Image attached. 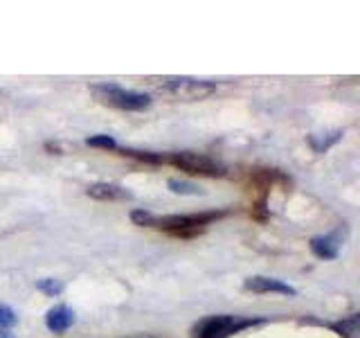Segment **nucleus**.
<instances>
[{"label": "nucleus", "mask_w": 360, "mask_h": 338, "mask_svg": "<svg viewBox=\"0 0 360 338\" xmlns=\"http://www.w3.org/2000/svg\"><path fill=\"white\" fill-rule=\"evenodd\" d=\"M223 216V212H203V214H167V216H158L153 214L151 228H160L167 230L176 237H192L199 235V232L205 230V225L210 221Z\"/></svg>", "instance_id": "f257e3e1"}, {"label": "nucleus", "mask_w": 360, "mask_h": 338, "mask_svg": "<svg viewBox=\"0 0 360 338\" xmlns=\"http://www.w3.org/2000/svg\"><path fill=\"white\" fill-rule=\"evenodd\" d=\"M93 95L97 102L106 104V106L120 109V111H144L151 106V98L144 93H135V91H126L117 84H95Z\"/></svg>", "instance_id": "f03ea898"}, {"label": "nucleus", "mask_w": 360, "mask_h": 338, "mask_svg": "<svg viewBox=\"0 0 360 338\" xmlns=\"http://www.w3.org/2000/svg\"><path fill=\"white\" fill-rule=\"evenodd\" d=\"M261 323L259 318H241V316H210L194 327L196 338H230L245 327Z\"/></svg>", "instance_id": "7ed1b4c3"}, {"label": "nucleus", "mask_w": 360, "mask_h": 338, "mask_svg": "<svg viewBox=\"0 0 360 338\" xmlns=\"http://www.w3.org/2000/svg\"><path fill=\"white\" fill-rule=\"evenodd\" d=\"M162 91L171 95L174 100L199 102V100L210 98V95H214L216 84L203 82V79H192V77H169L162 82Z\"/></svg>", "instance_id": "20e7f679"}, {"label": "nucleus", "mask_w": 360, "mask_h": 338, "mask_svg": "<svg viewBox=\"0 0 360 338\" xmlns=\"http://www.w3.org/2000/svg\"><path fill=\"white\" fill-rule=\"evenodd\" d=\"M171 163L178 169L190 174H199V176H223L225 174V165H221L218 160L203 156V154H194V151H180V154H171Z\"/></svg>", "instance_id": "39448f33"}, {"label": "nucleus", "mask_w": 360, "mask_h": 338, "mask_svg": "<svg viewBox=\"0 0 360 338\" xmlns=\"http://www.w3.org/2000/svg\"><path fill=\"white\" fill-rule=\"evenodd\" d=\"M245 291H252V293H282V295H297V291L293 289L291 284H286L282 280H275V278H250L245 280Z\"/></svg>", "instance_id": "423d86ee"}, {"label": "nucleus", "mask_w": 360, "mask_h": 338, "mask_svg": "<svg viewBox=\"0 0 360 338\" xmlns=\"http://www.w3.org/2000/svg\"><path fill=\"white\" fill-rule=\"evenodd\" d=\"M72 325H75V311H72L70 307H65V304H56L54 309L47 311L45 327L50 329V332L61 334V332H65V329L72 327Z\"/></svg>", "instance_id": "0eeeda50"}, {"label": "nucleus", "mask_w": 360, "mask_h": 338, "mask_svg": "<svg viewBox=\"0 0 360 338\" xmlns=\"http://www.w3.org/2000/svg\"><path fill=\"white\" fill-rule=\"evenodd\" d=\"M88 196L97 201H126L131 199V192L115 183H95L88 188Z\"/></svg>", "instance_id": "6e6552de"}, {"label": "nucleus", "mask_w": 360, "mask_h": 338, "mask_svg": "<svg viewBox=\"0 0 360 338\" xmlns=\"http://www.w3.org/2000/svg\"><path fill=\"white\" fill-rule=\"evenodd\" d=\"M311 251L320 257V260H335L340 253V239H338V235L313 237L311 239Z\"/></svg>", "instance_id": "1a4fd4ad"}, {"label": "nucleus", "mask_w": 360, "mask_h": 338, "mask_svg": "<svg viewBox=\"0 0 360 338\" xmlns=\"http://www.w3.org/2000/svg\"><path fill=\"white\" fill-rule=\"evenodd\" d=\"M342 138V131H329V133H313L308 135V144L313 147V151L317 154H324L326 149L333 147L335 142Z\"/></svg>", "instance_id": "9d476101"}, {"label": "nucleus", "mask_w": 360, "mask_h": 338, "mask_svg": "<svg viewBox=\"0 0 360 338\" xmlns=\"http://www.w3.org/2000/svg\"><path fill=\"white\" fill-rule=\"evenodd\" d=\"M167 185H169V190L174 192V194H180V196H203V194H205V190H203L201 185L190 183V181L171 179Z\"/></svg>", "instance_id": "9b49d317"}, {"label": "nucleus", "mask_w": 360, "mask_h": 338, "mask_svg": "<svg viewBox=\"0 0 360 338\" xmlns=\"http://www.w3.org/2000/svg\"><path fill=\"white\" fill-rule=\"evenodd\" d=\"M358 313H354L351 318H347V320H340V323H333L331 325V329H335L338 334H342L345 338H356V334H358Z\"/></svg>", "instance_id": "f8f14e48"}, {"label": "nucleus", "mask_w": 360, "mask_h": 338, "mask_svg": "<svg viewBox=\"0 0 360 338\" xmlns=\"http://www.w3.org/2000/svg\"><path fill=\"white\" fill-rule=\"evenodd\" d=\"M36 289H38V291H43L45 295L56 297V295L63 293V282L61 280H54V278H43V280H38Z\"/></svg>", "instance_id": "ddd939ff"}, {"label": "nucleus", "mask_w": 360, "mask_h": 338, "mask_svg": "<svg viewBox=\"0 0 360 338\" xmlns=\"http://www.w3.org/2000/svg\"><path fill=\"white\" fill-rule=\"evenodd\" d=\"M86 144H88V147H97V149H115L117 147V142L113 140L111 135H104V133L90 135V138L86 140Z\"/></svg>", "instance_id": "4468645a"}, {"label": "nucleus", "mask_w": 360, "mask_h": 338, "mask_svg": "<svg viewBox=\"0 0 360 338\" xmlns=\"http://www.w3.org/2000/svg\"><path fill=\"white\" fill-rule=\"evenodd\" d=\"M16 313L10 304H0V332H5V329H10L16 325Z\"/></svg>", "instance_id": "2eb2a0df"}, {"label": "nucleus", "mask_w": 360, "mask_h": 338, "mask_svg": "<svg viewBox=\"0 0 360 338\" xmlns=\"http://www.w3.org/2000/svg\"><path fill=\"white\" fill-rule=\"evenodd\" d=\"M131 219H133V223H137V225H149V228H151L153 212H149V210H133V212H131Z\"/></svg>", "instance_id": "dca6fc26"}, {"label": "nucleus", "mask_w": 360, "mask_h": 338, "mask_svg": "<svg viewBox=\"0 0 360 338\" xmlns=\"http://www.w3.org/2000/svg\"><path fill=\"white\" fill-rule=\"evenodd\" d=\"M0 338H14V336L10 332H0Z\"/></svg>", "instance_id": "f3484780"}]
</instances>
